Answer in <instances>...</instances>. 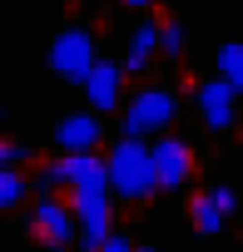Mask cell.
Instances as JSON below:
<instances>
[{
    "label": "cell",
    "mask_w": 243,
    "mask_h": 252,
    "mask_svg": "<svg viewBox=\"0 0 243 252\" xmlns=\"http://www.w3.org/2000/svg\"><path fill=\"white\" fill-rule=\"evenodd\" d=\"M30 178L20 173V168H0V213H10V208H20V203H30Z\"/></svg>",
    "instance_id": "12"
},
{
    "label": "cell",
    "mask_w": 243,
    "mask_h": 252,
    "mask_svg": "<svg viewBox=\"0 0 243 252\" xmlns=\"http://www.w3.org/2000/svg\"><path fill=\"white\" fill-rule=\"evenodd\" d=\"M154 60H159V20H139L129 30V45H124L119 69H124V74H149Z\"/></svg>",
    "instance_id": "10"
},
{
    "label": "cell",
    "mask_w": 243,
    "mask_h": 252,
    "mask_svg": "<svg viewBox=\"0 0 243 252\" xmlns=\"http://www.w3.org/2000/svg\"><path fill=\"white\" fill-rule=\"evenodd\" d=\"M184 50H189V35H184V25H179V20H159V55H169V60H184Z\"/></svg>",
    "instance_id": "14"
},
{
    "label": "cell",
    "mask_w": 243,
    "mask_h": 252,
    "mask_svg": "<svg viewBox=\"0 0 243 252\" xmlns=\"http://www.w3.org/2000/svg\"><path fill=\"white\" fill-rule=\"evenodd\" d=\"M104 163V188L109 198L119 203H149L159 188H154V163H149V139H124L99 158Z\"/></svg>",
    "instance_id": "1"
},
{
    "label": "cell",
    "mask_w": 243,
    "mask_h": 252,
    "mask_svg": "<svg viewBox=\"0 0 243 252\" xmlns=\"http://www.w3.org/2000/svg\"><path fill=\"white\" fill-rule=\"evenodd\" d=\"M70 213H75V252H94L104 242V232L114 227V198L104 183H84L65 193Z\"/></svg>",
    "instance_id": "3"
},
{
    "label": "cell",
    "mask_w": 243,
    "mask_h": 252,
    "mask_svg": "<svg viewBox=\"0 0 243 252\" xmlns=\"http://www.w3.org/2000/svg\"><path fill=\"white\" fill-rule=\"evenodd\" d=\"M189 222H194L203 237H213V232H223V222H228V218L218 213V203L208 198V188H199V193L189 198Z\"/></svg>",
    "instance_id": "11"
},
{
    "label": "cell",
    "mask_w": 243,
    "mask_h": 252,
    "mask_svg": "<svg viewBox=\"0 0 243 252\" xmlns=\"http://www.w3.org/2000/svg\"><path fill=\"white\" fill-rule=\"evenodd\" d=\"M149 163H154V188H164V193L189 188V183H194V168H199L189 139H179V134H169V129H164L159 139H149Z\"/></svg>",
    "instance_id": "5"
},
{
    "label": "cell",
    "mask_w": 243,
    "mask_h": 252,
    "mask_svg": "<svg viewBox=\"0 0 243 252\" xmlns=\"http://www.w3.org/2000/svg\"><path fill=\"white\" fill-rule=\"evenodd\" d=\"M194 109H199V119H203V129L223 134V129H233V119H238V89L223 84L218 74H213V79H199V84H194Z\"/></svg>",
    "instance_id": "7"
},
{
    "label": "cell",
    "mask_w": 243,
    "mask_h": 252,
    "mask_svg": "<svg viewBox=\"0 0 243 252\" xmlns=\"http://www.w3.org/2000/svg\"><path fill=\"white\" fill-rule=\"evenodd\" d=\"M119 5H129V10H149L154 0H119Z\"/></svg>",
    "instance_id": "18"
},
{
    "label": "cell",
    "mask_w": 243,
    "mask_h": 252,
    "mask_svg": "<svg viewBox=\"0 0 243 252\" xmlns=\"http://www.w3.org/2000/svg\"><path fill=\"white\" fill-rule=\"evenodd\" d=\"M124 69H119V60H99L94 55V64L84 69V79H80V89H84V99H89V109L94 114H109V109H119V99H124Z\"/></svg>",
    "instance_id": "8"
},
{
    "label": "cell",
    "mask_w": 243,
    "mask_h": 252,
    "mask_svg": "<svg viewBox=\"0 0 243 252\" xmlns=\"http://www.w3.org/2000/svg\"><path fill=\"white\" fill-rule=\"evenodd\" d=\"M218 79L243 89V45H218Z\"/></svg>",
    "instance_id": "13"
},
{
    "label": "cell",
    "mask_w": 243,
    "mask_h": 252,
    "mask_svg": "<svg viewBox=\"0 0 243 252\" xmlns=\"http://www.w3.org/2000/svg\"><path fill=\"white\" fill-rule=\"evenodd\" d=\"M0 119H5V104H0Z\"/></svg>",
    "instance_id": "20"
},
{
    "label": "cell",
    "mask_w": 243,
    "mask_h": 252,
    "mask_svg": "<svg viewBox=\"0 0 243 252\" xmlns=\"http://www.w3.org/2000/svg\"><path fill=\"white\" fill-rule=\"evenodd\" d=\"M94 35L84 30V25H70V30H60L55 35V45H50V69L65 79V84H80L84 79V69L94 64Z\"/></svg>",
    "instance_id": "6"
},
{
    "label": "cell",
    "mask_w": 243,
    "mask_h": 252,
    "mask_svg": "<svg viewBox=\"0 0 243 252\" xmlns=\"http://www.w3.org/2000/svg\"><path fill=\"white\" fill-rule=\"evenodd\" d=\"M179 119V94L169 84H139L119 99V134L124 139H159Z\"/></svg>",
    "instance_id": "2"
},
{
    "label": "cell",
    "mask_w": 243,
    "mask_h": 252,
    "mask_svg": "<svg viewBox=\"0 0 243 252\" xmlns=\"http://www.w3.org/2000/svg\"><path fill=\"white\" fill-rule=\"evenodd\" d=\"M30 163V149L15 144V139H0V168H25Z\"/></svg>",
    "instance_id": "15"
},
{
    "label": "cell",
    "mask_w": 243,
    "mask_h": 252,
    "mask_svg": "<svg viewBox=\"0 0 243 252\" xmlns=\"http://www.w3.org/2000/svg\"><path fill=\"white\" fill-rule=\"evenodd\" d=\"M99 144H104V124H99V114H65L60 124H55V154H99Z\"/></svg>",
    "instance_id": "9"
},
{
    "label": "cell",
    "mask_w": 243,
    "mask_h": 252,
    "mask_svg": "<svg viewBox=\"0 0 243 252\" xmlns=\"http://www.w3.org/2000/svg\"><path fill=\"white\" fill-rule=\"evenodd\" d=\"M134 252H154V247H134Z\"/></svg>",
    "instance_id": "19"
},
{
    "label": "cell",
    "mask_w": 243,
    "mask_h": 252,
    "mask_svg": "<svg viewBox=\"0 0 243 252\" xmlns=\"http://www.w3.org/2000/svg\"><path fill=\"white\" fill-rule=\"evenodd\" d=\"M208 198L218 203V213H223V218H233V213H238V193H233L228 183H218V188H208Z\"/></svg>",
    "instance_id": "16"
},
{
    "label": "cell",
    "mask_w": 243,
    "mask_h": 252,
    "mask_svg": "<svg viewBox=\"0 0 243 252\" xmlns=\"http://www.w3.org/2000/svg\"><path fill=\"white\" fill-rule=\"evenodd\" d=\"M94 252H134V242H129L124 232H114V227H109V232H104V242H99Z\"/></svg>",
    "instance_id": "17"
},
{
    "label": "cell",
    "mask_w": 243,
    "mask_h": 252,
    "mask_svg": "<svg viewBox=\"0 0 243 252\" xmlns=\"http://www.w3.org/2000/svg\"><path fill=\"white\" fill-rule=\"evenodd\" d=\"M30 237L50 252L75 247V213H70L65 193H30Z\"/></svg>",
    "instance_id": "4"
}]
</instances>
